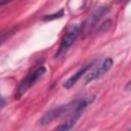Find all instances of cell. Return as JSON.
Returning a JSON list of instances; mask_svg holds the SVG:
<instances>
[{
    "mask_svg": "<svg viewBox=\"0 0 131 131\" xmlns=\"http://www.w3.org/2000/svg\"><path fill=\"white\" fill-rule=\"evenodd\" d=\"M80 31H81V27L79 25H72L64 33V35L62 36L61 38V41H60V44H59V47L54 55L55 58H58L60 57L61 55H63L68 49L73 45V43L76 41L77 37L79 36L80 34Z\"/></svg>",
    "mask_w": 131,
    "mask_h": 131,
    "instance_id": "3957f363",
    "label": "cell"
},
{
    "mask_svg": "<svg viewBox=\"0 0 131 131\" xmlns=\"http://www.w3.org/2000/svg\"><path fill=\"white\" fill-rule=\"evenodd\" d=\"M117 2H121V1H123V0H116Z\"/></svg>",
    "mask_w": 131,
    "mask_h": 131,
    "instance_id": "8fae6325",
    "label": "cell"
},
{
    "mask_svg": "<svg viewBox=\"0 0 131 131\" xmlns=\"http://www.w3.org/2000/svg\"><path fill=\"white\" fill-rule=\"evenodd\" d=\"M46 72V69L44 66H39L37 69H35L32 73L28 74L19 83L16 91H15V99H19Z\"/></svg>",
    "mask_w": 131,
    "mask_h": 131,
    "instance_id": "7a4b0ae2",
    "label": "cell"
},
{
    "mask_svg": "<svg viewBox=\"0 0 131 131\" xmlns=\"http://www.w3.org/2000/svg\"><path fill=\"white\" fill-rule=\"evenodd\" d=\"M107 11H108V9H107V7H105V6L98 7L95 11H93V13L87 18V20L85 21V24H84V26H83L84 32L87 33V32H89L90 30H92Z\"/></svg>",
    "mask_w": 131,
    "mask_h": 131,
    "instance_id": "8992f818",
    "label": "cell"
},
{
    "mask_svg": "<svg viewBox=\"0 0 131 131\" xmlns=\"http://www.w3.org/2000/svg\"><path fill=\"white\" fill-rule=\"evenodd\" d=\"M96 61H97V60H92L91 62H89V63H87V64H85V66H82L73 76H71V77L63 83V87L67 88V89H70L71 87H73V86L80 80V78H81L84 74H86V72L96 63Z\"/></svg>",
    "mask_w": 131,
    "mask_h": 131,
    "instance_id": "52a82bcc",
    "label": "cell"
},
{
    "mask_svg": "<svg viewBox=\"0 0 131 131\" xmlns=\"http://www.w3.org/2000/svg\"><path fill=\"white\" fill-rule=\"evenodd\" d=\"M94 100V96H83L76 98L73 100V107L71 112L67 115V119L63 123H61L59 126L56 127L57 130H70L72 129L77 121L80 119L86 107Z\"/></svg>",
    "mask_w": 131,
    "mask_h": 131,
    "instance_id": "6da1fadb",
    "label": "cell"
},
{
    "mask_svg": "<svg viewBox=\"0 0 131 131\" xmlns=\"http://www.w3.org/2000/svg\"><path fill=\"white\" fill-rule=\"evenodd\" d=\"M63 16V9H60L58 10L57 12H54L52 14H47V15H44L42 17V19L44 21H50V20H53V19H56V18H60Z\"/></svg>",
    "mask_w": 131,
    "mask_h": 131,
    "instance_id": "ba28073f",
    "label": "cell"
},
{
    "mask_svg": "<svg viewBox=\"0 0 131 131\" xmlns=\"http://www.w3.org/2000/svg\"><path fill=\"white\" fill-rule=\"evenodd\" d=\"M4 105H5V100L0 96V111L4 107Z\"/></svg>",
    "mask_w": 131,
    "mask_h": 131,
    "instance_id": "9c48e42d",
    "label": "cell"
},
{
    "mask_svg": "<svg viewBox=\"0 0 131 131\" xmlns=\"http://www.w3.org/2000/svg\"><path fill=\"white\" fill-rule=\"evenodd\" d=\"M112 66H113V59L110 58V57L104 58L98 66H96L91 72H89L87 74L86 79H85V84H89L93 80H96L98 78H101L104 74H106L110 71V69L112 68Z\"/></svg>",
    "mask_w": 131,
    "mask_h": 131,
    "instance_id": "5b68a950",
    "label": "cell"
},
{
    "mask_svg": "<svg viewBox=\"0 0 131 131\" xmlns=\"http://www.w3.org/2000/svg\"><path fill=\"white\" fill-rule=\"evenodd\" d=\"M9 1L10 0H0V7L3 6V5H5V4H7Z\"/></svg>",
    "mask_w": 131,
    "mask_h": 131,
    "instance_id": "30bf717a",
    "label": "cell"
},
{
    "mask_svg": "<svg viewBox=\"0 0 131 131\" xmlns=\"http://www.w3.org/2000/svg\"><path fill=\"white\" fill-rule=\"evenodd\" d=\"M72 107H73V101H71L67 104H63V105L56 106V107L48 111L47 113H45L43 115V117L38 121V124L41 125V126L48 125L49 123L55 121L56 119L62 117L63 115H68L71 112Z\"/></svg>",
    "mask_w": 131,
    "mask_h": 131,
    "instance_id": "277c9868",
    "label": "cell"
}]
</instances>
